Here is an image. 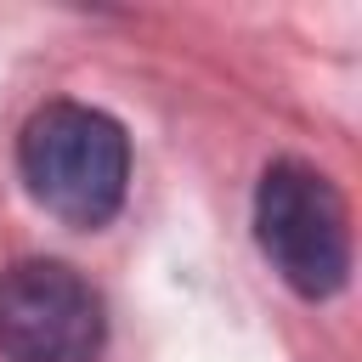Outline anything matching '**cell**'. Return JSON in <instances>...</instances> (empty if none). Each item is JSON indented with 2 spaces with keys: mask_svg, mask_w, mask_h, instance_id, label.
Instances as JSON below:
<instances>
[{
  "mask_svg": "<svg viewBox=\"0 0 362 362\" xmlns=\"http://www.w3.org/2000/svg\"><path fill=\"white\" fill-rule=\"evenodd\" d=\"M255 238H260L272 272L294 294H305V300L334 294L345 283V272H351L345 198L305 158H283V164H272L260 175V192H255Z\"/></svg>",
  "mask_w": 362,
  "mask_h": 362,
  "instance_id": "2",
  "label": "cell"
},
{
  "mask_svg": "<svg viewBox=\"0 0 362 362\" xmlns=\"http://www.w3.org/2000/svg\"><path fill=\"white\" fill-rule=\"evenodd\" d=\"M107 339L102 294L62 260H17L0 272L6 362H96Z\"/></svg>",
  "mask_w": 362,
  "mask_h": 362,
  "instance_id": "3",
  "label": "cell"
},
{
  "mask_svg": "<svg viewBox=\"0 0 362 362\" xmlns=\"http://www.w3.org/2000/svg\"><path fill=\"white\" fill-rule=\"evenodd\" d=\"M17 170L40 209L68 226H102L130 187V141L113 113L85 102L40 107L17 136Z\"/></svg>",
  "mask_w": 362,
  "mask_h": 362,
  "instance_id": "1",
  "label": "cell"
}]
</instances>
